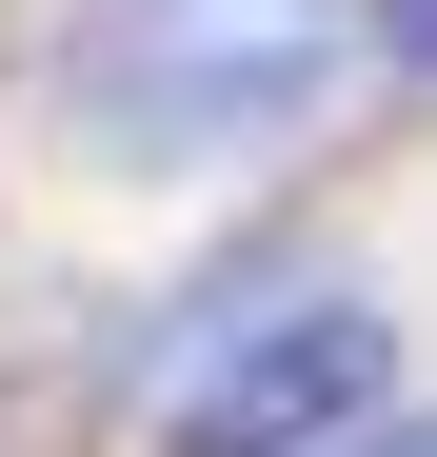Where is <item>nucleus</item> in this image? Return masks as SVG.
I'll return each instance as SVG.
<instances>
[{
  "instance_id": "nucleus-1",
  "label": "nucleus",
  "mask_w": 437,
  "mask_h": 457,
  "mask_svg": "<svg viewBox=\"0 0 437 457\" xmlns=\"http://www.w3.org/2000/svg\"><path fill=\"white\" fill-rule=\"evenodd\" d=\"M0 100L80 199H218L299 179L378 100V60H358V0H21Z\"/></svg>"
},
{
  "instance_id": "nucleus-2",
  "label": "nucleus",
  "mask_w": 437,
  "mask_h": 457,
  "mask_svg": "<svg viewBox=\"0 0 437 457\" xmlns=\"http://www.w3.org/2000/svg\"><path fill=\"white\" fill-rule=\"evenodd\" d=\"M378 418H398V298L318 259L299 298H259L179 398H139V457H338Z\"/></svg>"
},
{
  "instance_id": "nucleus-3",
  "label": "nucleus",
  "mask_w": 437,
  "mask_h": 457,
  "mask_svg": "<svg viewBox=\"0 0 437 457\" xmlns=\"http://www.w3.org/2000/svg\"><path fill=\"white\" fill-rule=\"evenodd\" d=\"M358 60H378V100H437V0H358Z\"/></svg>"
},
{
  "instance_id": "nucleus-4",
  "label": "nucleus",
  "mask_w": 437,
  "mask_h": 457,
  "mask_svg": "<svg viewBox=\"0 0 437 457\" xmlns=\"http://www.w3.org/2000/svg\"><path fill=\"white\" fill-rule=\"evenodd\" d=\"M338 457H437V398H398L378 437H338Z\"/></svg>"
}]
</instances>
